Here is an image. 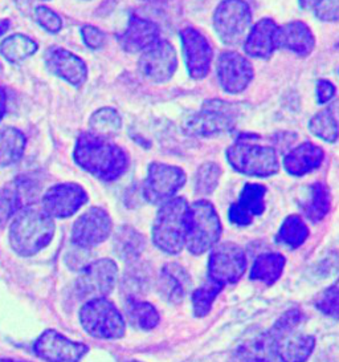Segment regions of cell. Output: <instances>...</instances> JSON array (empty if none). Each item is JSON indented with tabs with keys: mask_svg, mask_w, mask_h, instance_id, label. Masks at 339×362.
<instances>
[{
	"mask_svg": "<svg viewBox=\"0 0 339 362\" xmlns=\"http://www.w3.org/2000/svg\"><path fill=\"white\" fill-rule=\"evenodd\" d=\"M222 168L215 162H206L195 174V192L201 197H208L216 190L222 178Z\"/></svg>",
	"mask_w": 339,
	"mask_h": 362,
	"instance_id": "obj_37",
	"label": "cell"
},
{
	"mask_svg": "<svg viewBox=\"0 0 339 362\" xmlns=\"http://www.w3.org/2000/svg\"><path fill=\"white\" fill-rule=\"evenodd\" d=\"M150 1H157V0H150Z\"/></svg>",
	"mask_w": 339,
	"mask_h": 362,
	"instance_id": "obj_48",
	"label": "cell"
},
{
	"mask_svg": "<svg viewBox=\"0 0 339 362\" xmlns=\"http://www.w3.org/2000/svg\"><path fill=\"white\" fill-rule=\"evenodd\" d=\"M246 271V255L232 242H224L212 248L208 259V279L222 286L237 283Z\"/></svg>",
	"mask_w": 339,
	"mask_h": 362,
	"instance_id": "obj_10",
	"label": "cell"
},
{
	"mask_svg": "<svg viewBox=\"0 0 339 362\" xmlns=\"http://www.w3.org/2000/svg\"><path fill=\"white\" fill-rule=\"evenodd\" d=\"M88 202V194L77 183H59L42 195V209L52 218H71Z\"/></svg>",
	"mask_w": 339,
	"mask_h": 362,
	"instance_id": "obj_17",
	"label": "cell"
},
{
	"mask_svg": "<svg viewBox=\"0 0 339 362\" xmlns=\"http://www.w3.org/2000/svg\"><path fill=\"white\" fill-rule=\"evenodd\" d=\"M252 12L245 0H222L213 13V28L225 45L243 43L251 31Z\"/></svg>",
	"mask_w": 339,
	"mask_h": 362,
	"instance_id": "obj_8",
	"label": "cell"
},
{
	"mask_svg": "<svg viewBox=\"0 0 339 362\" xmlns=\"http://www.w3.org/2000/svg\"><path fill=\"white\" fill-rule=\"evenodd\" d=\"M25 137L18 129L0 128V168H6L21 160L25 149Z\"/></svg>",
	"mask_w": 339,
	"mask_h": 362,
	"instance_id": "obj_28",
	"label": "cell"
},
{
	"mask_svg": "<svg viewBox=\"0 0 339 362\" xmlns=\"http://www.w3.org/2000/svg\"><path fill=\"white\" fill-rule=\"evenodd\" d=\"M266 187L260 183H246L240 192L239 201L232 203L228 210L231 223L239 227H246L254 222V216H260L265 211Z\"/></svg>",
	"mask_w": 339,
	"mask_h": 362,
	"instance_id": "obj_18",
	"label": "cell"
},
{
	"mask_svg": "<svg viewBox=\"0 0 339 362\" xmlns=\"http://www.w3.org/2000/svg\"><path fill=\"white\" fill-rule=\"evenodd\" d=\"M298 1L302 10L309 11V10H316L323 0H298Z\"/></svg>",
	"mask_w": 339,
	"mask_h": 362,
	"instance_id": "obj_43",
	"label": "cell"
},
{
	"mask_svg": "<svg viewBox=\"0 0 339 362\" xmlns=\"http://www.w3.org/2000/svg\"><path fill=\"white\" fill-rule=\"evenodd\" d=\"M285 264V256L281 254L272 252L257 256L254 266L251 268L249 279L256 281H263L266 286H272L282 276Z\"/></svg>",
	"mask_w": 339,
	"mask_h": 362,
	"instance_id": "obj_27",
	"label": "cell"
},
{
	"mask_svg": "<svg viewBox=\"0 0 339 362\" xmlns=\"http://www.w3.org/2000/svg\"><path fill=\"white\" fill-rule=\"evenodd\" d=\"M273 351L282 362H307L316 348V339L310 334L287 330L277 336H269Z\"/></svg>",
	"mask_w": 339,
	"mask_h": 362,
	"instance_id": "obj_19",
	"label": "cell"
},
{
	"mask_svg": "<svg viewBox=\"0 0 339 362\" xmlns=\"http://www.w3.org/2000/svg\"><path fill=\"white\" fill-rule=\"evenodd\" d=\"M191 288L189 272L178 263H167L159 277V291L172 305L182 304Z\"/></svg>",
	"mask_w": 339,
	"mask_h": 362,
	"instance_id": "obj_25",
	"label": "cell"
},
{
	"mask_svg": "<svg viewBox=\"0 0 339 362\" xmlns=\"http://www.w3.org/2000/svg\"><path fill=\"white\" fill-rule=\"evenodd\" d=\"M189 202L182 197H174L160 204L153 223V242L160 251L177 255L186 247Z\"/></svg>",
	"mask_w": 339,
	"mask_h": 362,
	"instance_id": "obj_4",
	"label": "cell"
},
{
	"mask_svg": "<svg viewBox=\"0 0 339 362\" xmlns=\"http://www.w3.org/2000/svg\"><path fill=\"white\" fill-rule=\"evenodd\" d=\"M131 362H139V361H131Z\"/></svg>",
	"mask_w": 339,
	"mask_h": 362,
	"instance_id": "obj_49",
	"label": "cell"
},
{
	"mask_svg": "<svg viewBox=\"0 0 339 362\" xmlns=\"http://www.w3.org/2000/svg\"><path fill=\"white\" fill-rule=\"evenodd\" d=\"M126 315L131 325L141 330L154 329L160 321L158 310L153 304L136 298H127Z\"/></svg>",
	"mask_w": 339,
	"mask_h": 362,
	"instance_id": "obj_30",
	"label": "cell"
},
{
	"mask_svg": "<svg viewBox=\"0 0 339 362\" xmlns=\"http://www.w3.org/2000/svg\"><path fill=\"white\" fill-rule=\"evenodd\" d=\"M325 158V151L313 142H304L290 150L282 160V166L287 174L302 177L317 170Z\"/></svg>",
	"mask_w": 339,
	"mask_h": 362,
	"instance_id": "obj_24",
	"label": "cell"
},
{
	"mask_svg": "<svg viewBox=\"0 0 339 362\" xmlns=\"http://www.w3.org/2000/svg\"><path fill=\"white\" fill-rule=\"evenodd\" d=\"M35 18L42 28L48 33H60V30L63 28L61 18L48 7H42H42H37L36 11H35Z\"/></svg>",
	"mask_w": 339,
	"mask_h": 362,
	"instance_id": "obj_39",
	"label": "cell"
},
{
	"mask_svg": "<svg viewBox=\"0 0 339 362\" xmlns=\"http://www.w3.org/2000/svg\"><path fill=\"white\" fill-rule=\"evenodd\" d=\"M73 157L81 169L106 182L116 181L129 168L125 150L93 133H84L77 139Z\"/></svg>",
	"mask_w": 339,
	"mask_h": 362,
	"instance_id": "obj_1",
	"label": "cell"
},
{
	"mask_svg": "<svg viewBox=\"0 0 339 362\" xmlns=\"http://www.w3.org/2000/svg\"><path fill=\"white\" fill-rule=\"evenodd\" d=\"M216 75L219 84L227 93L239 95L252 83L254 65L239 52H222L216 64Z\"/></svg>",
	"mask_w": 339,
	"mask_h": 362,
	"instance_id": "obj_14",
	"label": "cell"
},
{
	"mask_svg": "<svg viewBox=\"0 0 339 362\" xmlns=\"http://www.w3.org/2000/svg\"><path fill=\"white\" fill-rule=\"evenodd\" d=\"M316 16L322 22H339V0H323L316 8Z\"/></svg>",
	"mask_w": 339,
	"mask_h": 362,
	"instance_id": "obj_40",
	"label": "cell"
},
{
	"mask_svg": "<svg viewBox=\"0 0 339 362\" xmlns=\"http://www.w3.org/2000/svg\"><path fill=\"white\" fill-rule=\"evenodd\" d=\"M37 51V43L25 35H12L0 44V54L10 63H20Z\"/></svg>",
	"mask_w": 339,
	"mask_h": 362,
	"instance_id": "obj_32",
	"label": "cell"
},
{
	"mask_svg": "<svg viewBox=\"0 0 339 362\" xmlns=\"http://www.w3.org/2000/svg\"><path fill=\"white\" fill-rule=\"evenodd\" d=\"M314 304L323 315L339 319V286L328 287L319 292Z\"/></svg>",
	"mask_w": 339,
	"mask_h": 362,
	"instance_id": "obj_38",
	"label": "cell"
},
{
	"mask_svg": "<svg viewBox=\"0 0 339 362\" xmlns=\"http://www.w3.org/2000/svg\"><path fill=\"white\" fill-rule=\"evenodd\" d=\"M220 216L207 199H199L189 207L186 248L192 255H203L218 245L222 236Z\"/></svg>",
	"mask_w": 339,
	"mask_h": 362,
	"instance_id": "obj_5",
	"label": "cell"
},
{
	"mask_svg": "<svg viewBox=\"0 0 339 362\" xmlns=\"http://www.w3.org/2000/svg\"><path fill=\"white\" fill-rule=\"evenodd\" d=\"M4 362H20V361H13V360H7V361Z\"/></svg>",
	"mask_w": 339,
	"mask_h": 362,
	"instance_id": "obj_46",
	"label": "cell"
},
{
	"mask_svg": "<svg viewBox=\"0 0 339 362\" xmlns=\"http://www.w3.org/2000/svg\"><path fill=\"white\" fill-rule=\"evenodd\" d=\"M114 247L118 256H121L124 260H136L145 248V239L134 228L125 226L118 230Z\"/></svg>",
	"mask_w": 339,
	"mask_h": 362,
	"instance_id": "obj_33",
	"label": "cell"
},
{
	"mask_svg": "<svg viewBox=\"0 0 339 362\" xmlns=\"http://www.w3.org/2000/svg\"><path fill=\"white\" fill-rule=\"evenodd\" d=\"M233 170L257 178H268L280 171V160L273 146L261 144L257 134H242L225 151Z\"/></svg>",
	"mask_w": 339,
	"mask_h": 362,
	"instance_id": "obj_3",
	"label": "cell"
},
{
	"mask_svg": "<svg viewBox=\"0 0 339 362\" xmlns=\"http://www.w3.org/2000/svg\"><path fill=\"white\" fill-rule=\"evenodd\" d=\"M224 286L208 279L203 286L195 289L192 293V308L196 317H204L211 312L215 298L219 296Z\"/></svg>",
	"mask_w": 339,
	"mask_h": 362,
	"instance_id": "obj_36",
	"label": "cell"
},
{
	"mask_svg": "<svg viewBox=\"0 0 339 362\" xmlns=\"http://www.w3.org/2000/svg\"><path fill=\"white\" fill-rule=\"evenodd\" d=\"M331 209V195L328 186L322 182H316L310 187V197L304 204V213L311 222L322 221Z\"/></svg>",
	"mask_w": 339,
	"mask_h": 362,
	"instance_id": "obj_31",
	"label": "cell"
},
{
	"mask_svg": "<svg viewBox=\"0 0 339 362\" xmlns=\"http://www.w3.org/2000/svg\"><path fill=\"white\" fill-rule=\"evenodd\" d=\"M11 248L23 257L36 255L52 242L53 218L42 206L27 204L15 214L10 226Z\"/></svg>",
	"mask_w": 339,
	"mask_h": 362,
	"instance_id": "obj_2",
	"label": "cell"
},
{
	"mask_svg": "<svg viewBox=\"0 0 339 362\" xmlns=\"http://www.w3.org/2000/svg\"><path fill=\"white\" fill-rule=\"evenodd\" d=\"M277 24L273 19L264 18L256 23L244 42L245 54L254 59H269L275 49Z\"/></svg>",
	"mask_w": 339,
	"mask_h": 362,
	"instance_id": "obj_23",
	"label": "cell"
},
{
	"mask_svg": "<svg viewBox=\"0 0 339 362\" xmlns=\"http://www.w3.org/2000/svg\"><path fill=\"white\" fill-rule=\"evenodd\" d=\"M187 71L194 80H201L210 74L213 51L208 39L198 30L187 27L180 31Z\"/></svg>",
	"mask_w": 339,
	"mask_h": 362,
	"instance_id": "obj_16",
	"label": "cell"
},
{
	"mask_svg": "<svg viewBox=\"0 0 339 362\" xmlns=\"http://www.w3.org/2000/svg\"><path fill=\"white\" fill-rule=\"evenodd\" d=\"M31 182L24 180L8 183L0 192V226L7 223L24 206V199L31 194Z\"/></svg>",
	"mask_w": 339,
	"mask_h": 362,
	"instance_id": "obj_26",
	"label": "cell"
},
{
	"mask_svg": "<svg viewBox=\"0 0 339 362\" xmlns=\"http://www.w3.org/2000/svg\"><path fill=\"white\" fill-rule=\"evenodd\" d=\"M159 27L154 22L143 19L138 15H131L125 33L119 35L118 42L130 54L148 49L159 40Z\"/></svg>",
	"mask_w": 339,
	"mask_h": 362,
	"instance_id": "obj_22",
	"label": "cell"
},
{
	"mask_svg": "<svg viewBox=\"0 0 339 362\" xmlns=\"http://www.w3.org/2000/svg\"><path fill=\"white\" fill-rule=\"evenodd\" d=\"M8 27H10V22L8 21H1L0 22V36L8 30Z\"/></svg>",
	"mask_w": 339,
	"mask_h": 362,
	"instance_id": "obj_45",
	"label": "cell"
},
{
	"mask_svg": "<svg viewBox=\"0 0 339 362\" xmlns=\"http://www.w3.org/2000/svg\"><path fill=\"white\" fill-rule=\"evenodd\" d=\"M178 68V56L175 48L167 40L159 39L157 43L143 51L138 62L141 75L148 81L162 84L167 83Z\"/></svg>",
	"mask_w": 339,
	"mask_h": 362,
	"instance_id": "obj_12",
	"label": "cell"
},
{
	"mask_svg": "<svg viewBox=\"0 0 339 362\" xmlns=\"http://www.w3.org/2000/svg\"><path fill=\"white\" fill-rule=\"evenodd\" d=\"M309 234V227L299 215H289L275 235V242L290 250H297L307 242Z\"/></svg>",
	"mask_w": 339,
	"mask_h": 362,
	"instance_id": "obj_29",
	"label": "cell"
},
{
	"mask_svg": "<svg viewBox=\"0 0 339 362\" xmlns=\"http://www.w3.org/2000/svg\"><path fill=\"white\" fill-rule=\"evenodd\" d=\"M45 65L53 75L59 76L66 83L74 86H81L86 81L88 69L84 62L68 49L60 47L49 48L45 56Z\"/></svg>",
	"mask_w": 339,
	"mask_h": 362,
	"instance_id": "obj_20",
	"label": "cell"
},
{
	"mask_svg": "<svg viewBox=\"0 0 339 362\" xmlns=\"http://www.w3.org/2000/svg\"><path fill=\"white\" fill-rule=\"evenodd\" d=\"M81 36L84 39V43L92 49H98L105 44V33L93 25L83 27Z\"/></svg>",
	"mask_w": 339,
	"mask_h": 362,
	"instance_id": "obj_41",
	"label": "cell"
},
{
	"mask_svg": "<svg viewBox=\"0 0 339 362\" xmlns=\"http://www.w3.org/2000/svg\"><path fill=\"white\" fill-rule=\"evenodd\" d=\"M85 332L102 340H118L125 336L126 322L116 304L107 298L88 300L80 310Z\"/></svg>",
	"mask_w": 339,
	"mask_h": 362,
	"instance_id": "obj_7",
	"label": "cell"
},
{
	"mask_svg": "<svg viewBox=\"0 0 339 362\" xmlns=\"http://www.w3.org/2000/svg\"><path fill=\"white\" fill-rule=\"evenodd\" d=\"M6 107H7V96H6L4 89L0 86V121L6 113Z\"/></svg>",
	"mask_w": 339,
	"mask_h": 362,
	"instance_id": "obj_44",
	"label": "cell"
},
{
	"mask_svg": "<svg viewBox=\"0 0 339 362\" xmlns=\"http://www.w3.org/2000/svg\"><path fill=\"white\" fill-rule=\"evenodd\" d=\"M239 107L222 100H208L184 121L183 130L192 137H215L230 133L239 119Z\"/></svg>",
	"mask_w": 339,
	"mask_h": 362,
	"instance_id": "obj_6",
	"label": "cell"
},
{
	"mask_svg": "<svg viewBox=\"0 0 339 362\" xmlns=\"http://www.w3.org/2000/svg\"><path fill=\"white\" fill-rule=\"evenodd\" d=\"M92 133L100 137H112L122 128V118L113 107H102L97 110L89 119Z\"/></svg>",
	"mask_w": 339,
	"mask_h": 362,
	"instance_id": "obj_34",
	"label": "cell"
},
{
	"mask_svg": "<svg viewBox=\"0 0 339 362\" xmlns=\"http://www.w3.org/2000/svg\"><path fill=\"white\" fill-rule=\"evenodd\" d=\"M335 286H339V279L337 280V284H335Z\"/></svg>",
	"mask_w": 339,
	"mask_h": 362,
	"instance_id": "obj_47",
	"label": "cell"
},
{
	"mask_svg": "<svg viewBox=\"0 0 339 362\" xmlns=\"http://www.w3.org/2000/svg\"><path fill=\"white\" fill-rule=\"evenodd\" d=\"M309 130L313 136L328 144L337 142L339 137L338 122L330 109H323L318 112L317 115L309 121Z\"/></svg>",
	"mask_w": 339,
	"mask_h": 362,
	"instance_id": "obj_35",
	"label": "cell"
},
{
	"mask_svg": "<svg viewBox=\"0 0 339 362\" xmlns=\"http://www.w3.org/2000/svg\"><path fill=\"white\" fill-rule=\"evenodd\" d=\"M187 175L183 169L162 162L148 165V177L143 183V197L151 204H163L174 198L186 185Z\"/></svg>",
	"mask_w": 339,
	"mask_h": 362,
	"instance_id": "obj_9",
	"label": "cell"
},
{
	"mask_svg": "<svg viewBox=\"0 0 339 362\" xmlns=\"http://www.w3.org/2000/svg\"><path fill=\"white\" fill-rule=\"evenodd\" d=\"M113 222L109 213L101 207H90L74 222L72 243L80 248L101 245L112 234Z\"/></svg>",
	"mask_w": 339,
	"mask_h": 362,
	"instance_id": "obj_13",
	"label": "cell"
},
{
	"mask_svg": "<svg viewBox=\"0 0 339 362\" xmlns=\"http://www.w3.org/2000/svg\"><path fill=\"white\" fill-rule=\"evenodd\" d=\"M335 95V86L328 80H318L316 86V96L318 104H328Z\"/></svg>",
	"mask_w": 339,
	"mask_h": 362,
	"instance_id": "obj_42",
	"label": "cell"
},
{
	"mask_svg": "<svg viewBox=\"0 0 339 362\" xmlns=\"http://www.w3.org/2000/svg\"><path fill=\"white\" fill-rule=\"evenodd\" d=\"M275 47L307 57L314 51L316 37L307 24L295 21L277 27Z\"/></svg>",
	"mask_w": 339,
	"mask_h": 362,
	"instance_id": "obj_21",
	"label": "cell"
},
{
	"mask_svg": "<svg viewBox=\"0 0 339 362\" xmlns=\"http://www.w3.org/2000/svg\"><path fill=\"white\" fill-rule=\"evenodd\" d=\"M118 266L112 259H100L88 264L76 281L77 295L81 298H107L116 288Z\"/></svg>",
	"mask_w": 339,
	"mask_h": 362,
	"instance_id": "obj_11",
	"label": "cell"
},
{
	"mask_svg": "<svg viewBox=\"0 0 339 362\" xmlns=\"http://www.w3.org/2000/svg\"><path fill=\"white\" fill-rule=\"evenodd\" d=\"M89 348L66 339L56 330H45L33 344L35 354L47 362H80Z\"/></svg>",
	"mask_w": 339,
	"mask_h": 362,
	"instance_id": "obj_15",
	"label": "cell"
}]
</instances>
